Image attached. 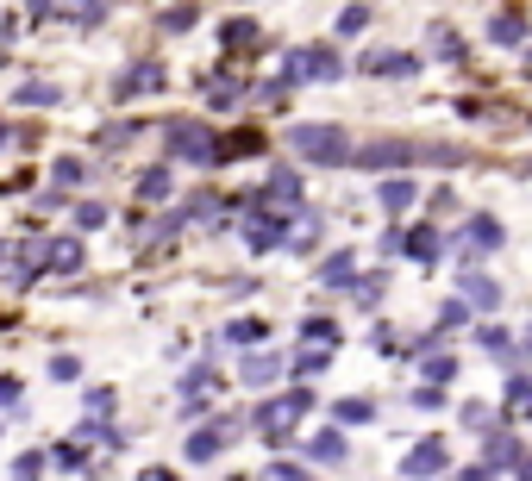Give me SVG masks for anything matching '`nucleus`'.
<instances>
[{
    "instance_id": "nucleus-36",
    "label": "nucleus",
    "mask_w": 532,
    "mask_h": 481,
    "mask_svg": "<svg viewBox=\"0 0 532 481\" xmlns=\"http://www.w3.org/2000/svg\"><path fill=\"white\" fill-rule=\"evenodd\" d=\"M264 481H313L307 469H294V463H275V469H264Z\"/></svg>"
},
{
    "instance_id": "nucleus-11",
    "label": "nucleus",
    "mask_w": 532,
    "mask_h": 481,
    "mask_svg": "<svg viewBox=\"0 0 532 481\" xmlns=\"http://www.w3.org/2000/svg\"><path fill=\"white\" fill-rule=\"evenodd\" d=\"M401 250H407L413 263H438V250H445V232H438V226H413V232L401 238Z\"/></svg>"
},
{
    "instance_id": "nucleus-6",
    "label": "nucleus",
    "mask_w": 532,
    "mask_h": 481,
    "mask_svg": "<svg viewBox=\"0 0 532 481\" xmlns=\"http://www.w3.org/2000/svg\"><path fill=\"white\" fill-rule=\"evenodd\" d=\"M357 163H364V169H383V175H407V169L419 163V150L389 138V144H370V150H357Z\"/></svg>"
},
{
    "instance_id": "nucleus-28",
    "label": "nucleus",
    "mask_w": 532,
    "mask_h": 481,
    "mask_svg": "<svg viewBox=\"0 0 532 481\" xmlns=\"http://www.w3.org/2000/svg\"><path fill=\"white\" fill-rule=\"evenodd\" d=\"M138 194H144V200H163V194H169V175H163V169H150V175L138 182Z\"/></svg>"
},
{
    "instance_id": "nucleus-8",
    "label": "nucleus",
    "mask_w": 532,
    "mask_h": 481,
    "mask_svg": "<svg viewBox=\"0 0 532 481\" xmlns=\"http://www.w3.org/2000/svg\"><path fill=\"white\" fill-rule=\"evenodd\" d=\"M169 144H176V156H188V163H213L220 156V144H213V131H201V125H169Z\"/></svg>"
},
{
    "instance_id": "nucleus-40",
    "label": "nucleus",
    "mask_w": 532,
    "mask_h": 481,
    "mask_svg": "<svg viewBox=\"0 0 532 481\" xmlns=\"http://www.w3.org/2000/svg\"><path fill=\"white\" fill-rule=\"evenodd\" d=\"M527 69H532V50H527Z\"/></svg>"
},
{
    "instance_id": "nucleus-41",
    "label": "nucleus",
    "mask_w": 532,
    "mask_h": 481,
    "mask_svg": "<svg viewBox=\"0 0 532 481\" xmlns=\"http://www.w3.org/2000/svg\"><path fill=\"white\" fill-rule=\"evenodd\" d=\"M527 175H532V156H527Z\"/></svg>"
},
{
    "instance_id": "nucleus-4",
    "label": "nucleus",
    "mask_w": 532,
    "mask_h": 481,
    "mask_svg": "<svg viewBox=\"0 0 532 481\" xmlns=\"http://www.w3.org/2000/svg\"><path fill=\"white\" fill-rule=\"evenodd\" d=\"M345 63H338V50H326V44H307V50H294L288 57V82H332Z\"/></svg>"
},
{
    "instance_id": "nucleus-30",
    "label": "nucleus",
    "mask_w": 532,
    "mask_h": 481,
    "mask_svg": "<svg viewBox=\"0 0 532 481\" xmlns=\"http://www.w3.org/2000/svg\"><path fill=\"white\" fill-rule=\"evenodd\" d=\"M226 44H257V25H251V19H232V25H226Z\"/></svg>"
},
{
    "instance_id": "nucleus-20",
    "label": "nucleus",
    "mask_w": 532,
    "mask_h": 481,
    "mask_svg": "<svg viewBox=\"0 0 532 481\" xmlns=\"http://www.w3.org/2000/svg\"><path fill=\"white\" fill-rule=\"evenodd\" d=\"M275 375H282V357H269V351L245 357V381H257V387H264V381H275Z\"/></svg>"
},
{
    "instance_id": "nucleus-9",
    "label": "nucleus",
    "mask_w": 532,
    "mask_h": 481,
    "mask_svg": "<svg viewBox=\"0 0 532 481\" xmlns=\"http://www.w3.org/2000/svg\"><path fill=\"white\" fill-rule=\"evenodd\" d=\"M482 463L501 476V469H520V463H527V450H520V438H514V432H489V444H482Z\"/></svg>"
},
{
    "instance_id": "nucleus-27",
    "label": "nucleus",
    "mask_w": 532,
    "mask_h": 481,
    "mask_svg": "<svg viewBox=\"0 0 532 481\" xmlns=\"http://www.w3.org/2000/svg\"><path fill=\"white\" fill-rule=\"evenodd\" d=\"M364 25H370V6H345V13H338V31H345V38L364 31Z\"/></svg>"
},
{
    "instance_id": "nucleus-33",
    "label": "nucleus",
    "mask_w": 532,
    "mask_h": 481,
    "mask_svg": "<svg viewBox=\"0 0 532 481\" xmlns=\"http://www.w3.org/2000/svg\"><path fill=\"white\" fill-rule=\"evenodd\" d=\"M257 338H264L257 319H239V325H232V344H257Z\"/></svg>"
},
{
    "instance_id": "nucleus-39",
    "label": "nucleus",
    "mask_w": 532,
    "mask_h": 481,
    "mask_svg": "<svg viewBox=\"0 0 532 481\" xmlns=\"http://www.w3.org/2000/svg\"><path fill=\"white\" fill-rule=\"evenodd\" d=\"M520 481H532V457H527V463H520Z\"/></svg>"
},
{
    "instance_id": "nucleus-7",
    "label": "nucleus",
    "mask_w": 532,
    "mask_h": 481,
    "mask_svg": "<svg viewBox=\"0 0 532 481\" xmlns=\"http://www.w3.org/2000/svg\"><path fill=\"white\" fill-rule=\"evenodd\" d=\"M457 294H464L470 313H495V307H501V281L482 275V269H464V275H457Z\"/></svg>"
},
{
    "instance_id": "nucleus-32",
    "label": "nucleus",
    "mask_w": 532,
    "mask_h": 481,
    "mask_svg": "<svg viewBox=\"0 0 532 481\" xmlns=\"http://www.w3.org/2000/svg\"><path fill=\"white\" fill-rule=\"evenodd\" d=\"M419 156H426V163H438V169H457V163H464V150H438V144H432V150H419Z\"/></svg>"
},
{
    "instance_id": "nucleus-13",
    "label": "nucleus",
    "mask_w": 532,
    "mask_h": 481,
    "mask_svg": "<svg viewBox=\"0 0 532 481\" xmlns=\"http://www.w3.org/2000/svg\"><path fill=\"white\" fill-rule=\"evenodd\" d=\"M489 38H495V44H527V13H520V6H501V13L489 19Z\"/></svg>"
},
{
    "instance_id": "nucleus-3",
    "label": "nucleus",
    "mask_w": 532,
    "mask_h": 481,
    "mask_svg": "<svg viewBox=\"0 0 532 481\" xmlns=\"http://www.w3.org/2000/svg\"><path fill=\"white\" fill-rule=\"evenodd\" d=\"M445 469H451V444L445 438H426V444H413L401 457V476L407 481H432V476H445Z\"/></svg>"
},
{
    "instance_id": "nucleus-34",
    "label": "nucleus",
    "mask_w": 532,
    "mask_h": 481,
    "mask_svg": "<svg viewBox=\"0 0 532 481\" xmlns=\"http://www.w3.org/2000/svg\"><path fill=\"white\" fill-rule=\"evenodd\" d=\"M301 332H307V338H313V344H332V338H338V332H332V319H307V325H301Z\"/></svg>"
},
{
    "instance_id": "nucleus-12",
    "label": "nucleus",
    "mask_w": 532,
    "mask_h": 481,
    "mask_svg": "<svg viewBox=\"0 0 532 481\" xmlns=\"http://www.w3.org/2000/svg\"><path fill=\"white\" fill-rule=\"evenodd\" d=\"M364 69H370V76H413V69H419V57H413V50H370V57H364Z\"/></svg>"
},
{
    "instance_id": "nucleus-22",
    "label": "nucleus",
    "mask_w": 532,
    "mask_h": 481,
    "mask_svg": "<svg viewBox=\"0 0 532 481\" xmlns=\"http://www.w3.org/2000/svg\"><path fill=\"white\" fill-rule=\"evenodd\" d=\"M451 375H457V357H445V351H432V357H426V387H445Z\"/></svg>"
},
{
    "instance_id": "nucleus-17",
    "label": "nucleus",
    "mask_w": 532,
    "mask_h": 481,
    "mask_svg": "<svg viewBox=\"0 0 532 481\" xmlns=\"http://www.w3.org/2000/svg\"><path fill=\"white\" fill-rule=\"evenodd\" d=\"M482 351H489L495 362H520V351H514V332H501V325H489V332H482Z\"/></svg>"
},
{
    "instance_id": "nucleus-15",
    "label": "nucleus",
    "mask_w": 532,
    "mask_h": 481,
    "mask_svg": "<svg viewBox=\"0 0 532 481\" xmlns=\"http://www.w3.org/2000/svg\"><path fill=\"white\" fill-rule=\"evenodd\" d=\"M245 238L257 244V250L282 244V219H269V213H251V219H245Z\"/></svg>"
},
{
    "instance_id": "nucleus-35",
    "label": "nucleus",
    "mask_w": 532,
    "mask_h": 481,
    "mask_svg": "<svg viewBox=\"0 0 532 481\" xmlns=\"http://www.w3.org/2000/svg\"><path fill=\"white\" fill-rule=\"evenodd\" d=\"M413 406H419V413H438L445 394H438V387H413Z\"/></svg>"
},
{
    "instance_id": "nucleus-14",
    "label": "nucleus",
    "mask_w": 532,
    "mask_h": 481,
    "mask_svg": "<svg viewBox=\"0 0 532 481\" xmlns=\"http://www.w3.org/2000/svg\"><path fill=\"white\" fill-rule=\"evenodd\" d=\"M269 200L275 207H301V175L294 169H269Z\"/></svg>"
},
{
    "instance_id": "nucleus-38",
    "label": "nucleus",
    "mask_w": 532,
    "mask_h": 481,
    "mask_svg": "<svg viewBox=\"0 0 532 481\" xmlns=\"http://www.w3.org/2000/svg\"><path fill=\"white\" fill-rule=\"evenodd\" d=\"M514 351H520V357H532V325L520 332V338H514Z\"/></svg>"
},
{
    "instance_id": "nucleus-31",
    "label": "nucleus",
    "mask_w": 532,
    "mask_h": 481,
    "mask_svg": "<svg viewBox=\"0 0 532 481\" xmlns=\"http://www.w3.org/2000/svg\"><path fill=\"white\" fill-rule=\"evenodd\" d=\"M326 357H332V351H307V357H294V375H320Z\"/></svg>"
},
{
    "instance_id": "nucleus-18",
    "label": "nucleus",
    "mask_w": 532,
    "mask_h": 481,
    "mask_svg": "<svg viewBox=\"0 0 532 481\" xmlns=\"http://www.w3.org/2000/svg\"><path fill=\"white\" fill-rule=\"evenodd\" d=\"M432 57H445V63H464L470 50H464V38H457V31H445V25H432Z\"/></svg>"
},
{
    "instance_id": "nucleus-10",
    "label": "nucleus",
    "mask_w": 532,
    "mask_h": 481,
    "mask_svg": "<svg viewBox=\"0 0 532 481\" xmlns=\"http://www.w3.org/2000/svg\"><path fill=\"white\" fill-rule=\"evenodd\" d=\"M413 200H419V194H413V182H407V175H389V182L376 188V207H383L389 219H401V213H407Z\"/></svg>"
},
{
    "instance_id": "nucleus-21",
    "label": "nucleus",
    "mask_w": 532,
    "mask_h": 481,
    "mask_svg": "<svg viewBox=\"0 0 532 481\" xmlns=\"http://www.w3.org/2000/svg\"><path fill=\"white\" fill-rule=\"evenodd\" d=\"M320 281H357V263H351V250L326 256V263H320Z\"/></svg>"
},
{
    "instance_id": "nucleus-29",
    "label": "nucleus",
    "mask_w": 532,
    "mask_h": 481,
    "mask_svg": "<svg viewBox=\"0 0 532 481\" xmlns=\"http://www.w3.org/2000/svg\"><path fill=\"white\" fill-rule=\"evenodd\" d=\"M438 325H445V332H457V325H470V307H464V300H445V313H438Z\"/></svg>"
},
{
    "instance_id": "nucleus-19",
    "label": "nucleus",
    "mask_w": 532,
    "mask_h": 481,
    "mask_svg": "<svg viewBox=\"0 0 532 481\" xmlns=\"http://www.w3.org/2000/svg\"><path fill=\"white\" fill-rule=\"evenodd\" d=\"M226 432H232V425H213V432H194V438H188V457H194V463H207V457H220V438H226Z\"/></svg>"
},
{
    "instance_id": "nucleus-1",
    "label": "nucleus",
    "mask_w": 532,
    "mask_h": 481,
    "mask_svg": "<svg viewBox=\"0 0 532 481\" xmlns=\"http://www.w3.org/2000/svg\"><path fill=\"white\" fill-rule=\"evenodd\" d=\"M307 163H345L351 156V138L338 131V125H294V138H288Z\"/></svg>"
},
{
    "instance_id": "nucleus-26",
    "label": "nucleus",
    "mask_w": 532,
    "mask_h": 481,
    "mask_svg": "<svg viewBox=\"0 0 532 481\" xmlns=\"http://www.w3.org/2000/svg\"><path fill=\"white\" fill-rule=\"evenodd\" d=\"M157 82H163V69H157V63H138V69L126 76V82H120V88L132 94V88H157Z\"/></svg>"
},
{
    "instance_id": "nucleus-25",
    "label": "nucleus",
    "mask_w": 532,
    "mask_h": 481,
    "mask_svg": "<svg viewBox=\"0 0 532 481\" xmlns=\"http://www.w3.org/2000/svg\"><path fill=\"white\" fill-rule=\"evenodd\" d=\"M351 294H357V307H376V300H383V275H357Z\"/></svg>"
},
{
    "instance_id": "nucleus-37",
    "label": "nucleus",
    "mask_w": 532,
    "mask_h": 481,
    "mask_svg": "<svg viewBox=\"0 0 532 481\" xmlns=\"http://www.w3.org/2000/svg\"><path fill=\"white\" fill-rule=\"evenodd\" d=\"M457 481H501V476H495L489 463H476V469H464V476H457Z\"/></svg>"
},
{
    "instance_id": "nucleus-24",
    "label": "nucleus",
    "mask_w": 532,
    "mask_h": 481,
    "mask_svg": "<svg viewBox=\"0 0 532 481\" xmlns=\"http://www.w3.org/2000/svg\"><path fill=\"white\" fill-rule=\"evenodd\" d=\"M508 406H514V413H532V375H514V381H508Z\"/></svg>"
},
{
    "instance_id": "nucleus-23",
    "label": "nucleus",
    "mask_w": 532,
    "mask_h": 481,
    "mask_svg": "<svg viewBox=\"0 0 532 481\" xmlns=\"http://www.w3.org/2000/svg\"><path fill=\"white\" fill-rule=\"evenodd\" d=\"M370 419H376L370 400H338V425H370Z\"/></svg>"
},
{
    "instance_id": "nucleus-2",
    "label": "nucleus",
    "mask_w": 532,
    "mask_h": 481,
    "mask_svg": "<svg viewBox=\"0 0 532 481\" xmlns=\"http://www.w3.org/2000/svg\"><path fill=\"white\" fill-rule=\"evenodd\" d=\"M501 244H508L501 219H489V213H470V219H464V269H470V263H482V256H495Z\"/></svg>"
},
{
    "instance_id": "nucleus-16",
    "label": "nucleus",
    "mask_w": 532,
    "mask_h": 481,
    "mask_svg": "<svg viewBox=\"0 0 532 481\" xmlns=\"http://www.w3.org/2000/svg\"><path fill=\"white\" fill-rule=\"evenodd\" d=\"M307 457H313V463H345V432H320V438L307 444Z\"/></svg>"
},
{
    "instance_id": "nucleus-5",
    "label": "nucleus",
    "mask_w": 532,
    "mask_h": 481,
    "mask_svg": "<svg viewBox=\"0 0 532 481\" xmlns=\"http://www.w3.org/2000/svg\"><path fill=\"white\" fill-rule=\"evenodd\" d=\"M307 406H313V394H307V387H294L288 400H269V406H257V432H264V438H282V432H288Z\"/></svg>"
}]
</instances>
